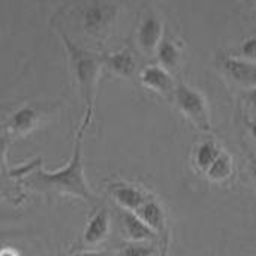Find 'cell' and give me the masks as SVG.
<instances>
[{
  "instance_id": "2",
  "label": "cell",
  "mask_w": 256,
  "mask_h": 256,
  "mask_svg": "<svg viewBox=\"0 0 256 256\" xmlns=\"http://www.w3.org/2000/svg\"><path fill=\"white\" fill-rule=\"evenodd\" d=\"M60 36L68 52L69 69L78 93L86 105V110L93 111L99 76L104 70V54L76 45L64 32H60Z\"/></svg>"
},
{
  "instance_id": "8",
  "label": "cell",
  "mask_w": 256,
  "mask_h": 256,
  "mask_svg": "<svg viewBox=\"0 0 256 256\" xmlns=\"http://www.w3.org/2000/svg\"><path fill=\"white\" fill-rule=\"evenodd\" d=\"M140 80L146 88L154 92L156 94L166 99H174L177 82L174 81L171 72L160 64H147L140 72Z\"/></svg>"
},
{
  "instance_id": "10",
  "label": "cell",
  "mask_w": 256,
  "mask_h": 256,
  "mask_svg": "<svg viewBox=\"0 0 256 256\" xmlns=\"http://www.w3.org/2000/svg\"><path fill=\"white\" fill-rule=\"evenodd\" d=\"M110 194H111L112 200L122 207V210H128V212H134V213H136L140 210V207L148 198V195L144 190H141L138 186L124 183V182L111 184Z\"/></svg>"
},
{
  "instance_id": "7",
  "label": "cell",
  "mask_w": 256,
  "mask_h": 256,
  "mask_svg": "<svg viewBox=\"0 0 256 256\" xmlns=\"http://www.w3.org/2000/svg\"><path fill=\"white\" fill-rule=\"evenodd\" d=\"M164 39V22L159 15L148 12L141 20L136 28V45L146 56H152L158 51Z\"/></svg>"
},
{
  "instance_id": "9",
  "label": "cell",
  "mask_w": 256,
  "mask_h": 256,
  "mask_svg": "<svg viewBox=\"0 0 256 256\" xmlns=\"http://www.w3.org/2000/svg\"><path fill=\"white\" fill-rule=\"evenodd\" d=\"M111 231V219L106 208H98L87 220L84 234H82V244L87 248H96L102 244Z\"/></svg>"
},
{
  "instance_id": "22",
  "label": "cell",
  "mask_w": 256,
  "mask_h": 256,
  "mask_svg": "<svg viewBox=\"0 0 256 256\" xmlns=\"http://www.w3.org/2000/svg\"><path fill=\"white\" fill-rule=\"evenodd\" d=\"M0 256H20V255H18V252H16V250H14V249H10V248H4V249L2 250Z\"/></svg>"
},
{
  "instance_id": "17",
  "label": "cell",
  "mask_w": 256,
  "mask_h": 256,
  "mask_svg": "<svg viewBox=\"0 0 256 256\" xmlns=\"http://www.w3.org/2000/svg\"><path fill=\"white\" fill-rule=\"evenodd\" d=\"M158 248L153 242H136V243H126L120 250V256H154Z\"/></svg>"
},
{
  "instance_id": "11",
  "label": "cell",
  "mask_w": 256,
  "mask_h": 256,
  "mask_svg": "<svg viewBox=\"0 0 256 256\" xmlns=\"http://www.w3.org/2000/svg\"><path fill=\"white\" fill-rule=\"evenodd\" d=\"M122 231L128 240V243H136V242H153L158 238V236L146 225V222L134 212L120 210L118 213Z\"/></svg>"
},
{
  "instance_id": "4",
  "label": "cell",
  "mask_w": 256,
  "mask_h": 256,
  "mask_svg": "<svg viewBox=\"0 0 256 256\" xmlns=\"http://www.w3.org/2000/svg\"><path fill=\"white\" fill-rule=\"evenodd\" d=\"M81 9V26L84 32L96 39H106L116 24L118 6L114 3H86Z\"/></svg>"
},
{
  "instance_id": "14",
  "label": "cell",
  "mask_w": 256,
  "mask_h": 256,
  "mask_svg": "<svg viewBox=\"0 0 256 256\" xmlns=\"http://www.w3.org/2000/svg\"><path fill=\"white\" fill-rule=\"evenodd\" d=\"M159 64L166 70H174L180 66L182 62V44L177 42L172 36L165 34L158 51H156Z\"/></svg>"
},
{
  "instance_id": "13",
  "label": "cell",
  "mask_w": 256,
  "mask_h": 256,
  "mask_svg": "<svg viewBox=\"0 0 256 256\" xmlns=\"http://www.w3.org/2000/svg\"><path fill=\"white\" fill-rule=\"evenodd\" d=\"M104 69L122 78H130L136 72V58L128 48L104 54Z\"/></svg>"
},
{
  "instance_id": "21",
  "label": "cell",
  "mask_w": 256,
  "mask_h": 256,
  "mask_svg": "<svg viewBox=\"0 0 256 256\" xmlns=\"http://www.w3.org/2000/svg\"><path fill=\"white\" fill-rule=\"evenodd\" d=\"M66 256H105L104 252H94V250H92V252H80V254H70V255H66Z\"/></svg>"
},
{
  "instance_id": "18",
  "label": "cell",
  "mask_w": 256,
  "mask_h": 256,
  "mask_svg": "<svg viewBox=\"0 0 256 256\" xmlns=\"http://www.w3.org/2000/svg\"><path fill=\"white\" fill-rule=\"evenodd\" d=\"M242 52L244 56V58L252 60L256 63V36L255 38H249L242 44Z\"/></svg>"
},
{
  "instance_id": "3",
  "label": "cell",
  "mask_w": 256,
  "mask_h": 256,
  "mask_svg": "<svg viewBox=\"0 0 256 256\" xmlns=\"http://www.w3.org/2000/svg\"><path fill=\"white\" fill-rule=\"evenodd\" d=\"M174 104L177 110L200 130L210 132L212 130V117L207 99L204 94L190 87L186 82H177L174 92Z\"/></svg>"
},
{
  "instance_id": "23",
  "label": "cell",
  "mask_w": 256,
  "mask_h": 256,
  "mask_svg": "<svg viewBox=\"0 0 256 256\" xmlns=\"http://www.w3.org/2000/svg\"><path fill=\"white\" fill-rule=\"evenodd\" d=\"M250 174H252V177L256 180V158L252 160V164H250Z\"/></svg>"
},
{
  "instance_id": "19",
  "label": "cell",
  "mask_w": 256,
  "mask_h": 256,
  "mask_svg": "<svg viewBox=\"0 0 256 256\" xmlns=\"http://www.w3.org/2000/svg\"><path fill=\"white\" fill-rule=\"evenodd\" d=\"M244 99L248 100V104L256 111V88L244 92Z\"/></svg>"
},
{
  "instance_id": "5",
  "label": "cell",
  "mask_w": 256,
  "mask_h": 256,
  "mask_svg": "<svg viewBox=\"0 0 256 256\" xmlns=\"http://www.w3.org/2000/svg\"><path fill=\"white\" fill-rule=\"evenodd\" d=\"M50 106L44 104H28L16 110L4 124L6 134L20 138L36 130L45 120Z\"/></svg>"
},
{
  "instance_id": "16",
  "label": "cell",
  "mask_w": 256,
  "mask_h": 256,
  "mask_svg": "<svg viewBox=\"0 0 256 256\" xmlns=\"http://www.w3.org/2000/svg\"><path fill=\"white\" fill-rule=\"evenodd\" d=\"M234 172V162L232 158L222 152V154L216 159V162L210 166V170L207 171V178L213 183H224L228 182L231 178Z\"/></svg>"
},
{
  "instance_id": "1",
  "label": "cell",
  "mask_w": 256,
  "mask_h": 256,
  "mask_svg": "<svg viewBox=\"0 0 256 256\" xmlns=\"http://www.w3.org/2000/svg\"><path fill=\"white\" fill-rule=\"evenodd\" d=\"M93 117L92 110H86L81 120L80 129L75 135L74 150L69 162L57 171H45L42 168H34L26 178V183L39 192H54L60 195H69L81 198L87 202H98V196L90 189L82 164V140L87 128L90 126Z\"/></svg>"
},
{
  "instance_id": "12",
  "label": "cell",
  "mask_w": 256,
  "mask_h": 256,
  "mask_svg": "<svg viewBox=\"0 0 256 256\" xmlns=\"http://www.w3.org/2000/svg\"><path fill=\"white\" fill-rule=\"evenodd\" d=\"M136 214L146 222V225L159 237V236H166V228H168V218L164 206L152 195L146 200V202L140 207Z\"/></svg>"
},
{
  "instance_id": "6",
  "label": "cell",
  "mask_w": 256,
  "mask_h": 256,
  "mask_svg": "<svg viewBox=\"0 0 256 256\" xmlns=\"http://www.w3.org/2000/svg\"><path fill=\"white\" fill-rule=\"evenodd\" d=\"M220 72L230 80V82L248 90L256 88V63L244 57L231 54H220L218 57Z\"/></svg>"
},
{
  "instance_id": "15",
  "label": "cell",
  "mask_w": 256,
  "mask_h": 256,
  "mask_svg": "<svg viewBox=\"0 0 256 256\" xmlns=\"http://www.w3.org/2000/svg\"><path fill=\"white\" fill-rule=\"evenodd\" d=\"M222 154L220 147L213 141V140H206L202 141L194 153V165L195 168L202 172L207 174V171L210 170V166L216 162V159Z\"/></svg>"
},
{
  "instance_id": "20",
  "label": "cell",
  "mask_w": 256,
  "mask_h": 256,
  "mask_svg": "<svg viewBox=\"0 0 256 256\" xmlns=\"http://www.w3.org/2000/svg\"><path fill=\"white\" fill-rule=\"evenodd\" d=\"M248 128H249V132L250 135L256 140V118H248Z\"/></svg>"
}]
</instances>
